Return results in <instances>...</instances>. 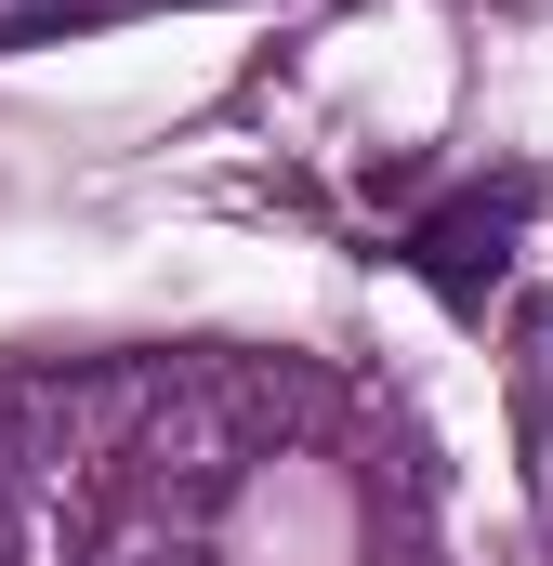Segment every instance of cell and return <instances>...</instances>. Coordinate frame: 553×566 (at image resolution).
Segmentation results:
<instances>
[{
  "label": "cell",
  "mask_w": 553,
  "mask_h": 566,
  "mask_svg": "<svg viewBox=\"0 0 553 566\" xmlns=\"http://www.w3.org/2000/svg\"><path fill=\"white\" fill-rule=\"evenodd\" d=\"M514 238H528V185H474V198H448V211L409 224V264L435 277V303L488 316V290L514 277Z\"/></svg>",
  "instance_id": "cell-1"
}]
</instances>
